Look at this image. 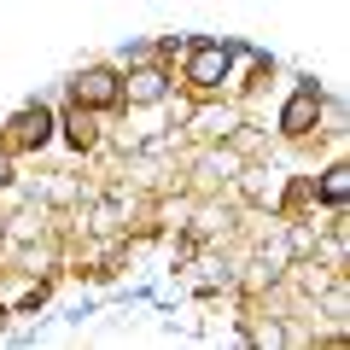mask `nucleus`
<instances>
[{"instance_id":"nucleus-1","label":"nucleus","mask_w":350,"mask_h":350,"mask_svg":"<svg viewBox=\"0 0 350 350\" xmlns=\"http://www.w3.org/2000/svg\"><path fill=\"white\" fill-rule=\"evenodd\" d=\"M228 64H234V53H228L222 41H199V47H193V64H187V82L193 88H216L228 76Z\"/></svg>"},{"instance_id":"nucleus-2","label":"nucleus","mask_w":350,"mask_h":350,"mask_svg":"<svg viewBox=\"0 0 350 350\" xmlns=\"http://www.w3.org/2000/svg\"><path fill=\"white\" fill-rule=\"evenodd\" d=\"M315 111H321V88H298V94H292L286 100V111H280V129H286V135H304V129L315 123Z\"/></svg>"},{"instance_id":"nucleus-3","label":"nucleus","mask_w":350,"mask_h":350,"mask_svg":"<svg viewBox=\"0 0 350 350\" xmlns=\"http://www.w3.org/2000/svg\"><path fill=\"white\" fill-rule=\"evenodd\" d=\"M123 88H117V76L111 70H82L76 76V100H88V105H111Z\"/></svg>"},{"instance_id":"nucleus-4","label":"nucleus","mask_w":350,"mask_h":350,"mask_svg":"<svg viewBox=\"0 0 350 350\" xmlns=\"http://www.w3.org/2000/svg\"><path fill=\"white\" fill-rule=\"evenodd\" d=\"M47 135H53V111H47V105H29V111L18 117V140H29V146H41Z\"/></svg>"},{"instance_id":"nucleus-5","label":"nucleus","mask_w":350,"mask_h":350,"mask_svg":"<svg viewBox=\"0 0 350 350\" xmlns=\"http://www.w3.org/2000/svg\"><path fill=\"white\" fill-rule=\"evenodd\" d=\"M321 199H327V204H345V199H350V170H345V163H338V170H327Z\"/></svg>"},{"instance_id":"nucleus-6","label":"nucleus","mask_w":350,"mask_h":350,"mask_svg":"<svg viewBox=\"0 0 350 350\" xmlns=\"http://www.w3.org/2000/svg\"><path fill=\"white\" fill-rule=\"evenodd\" d=\"M158 94H163V76L158 70H140L135 82H129V100H158Z\"/></svg>"},{"instance_id":"nucleus-7","label":"nucleus","mask_w":350,"mask_h":350,"mask_svg":"<svg viewBox=\"0 0 350 350\" xmlns=\"http://www.w3.org/2000/svg\"><path fill=\"white\" fill-rule=\"evenodd\" d=\"M88 135H94V129H88V117H82V100H76V111H70V140H76V146H88Z\"/></svg>"},{"instance_id":"nucleus-8","label":"nucleus","mask_w":350,"mask_h":350,"mask_svg":"<svg viewBox=\"0 0 350 350\" xmlns=\"http://www.w3.org/2000/svg\"><path fill=\"white\" fill-rule=\"evenodd\" d=\"M0 181H6V152H0Z\"/></svg>"}]
</instances>
